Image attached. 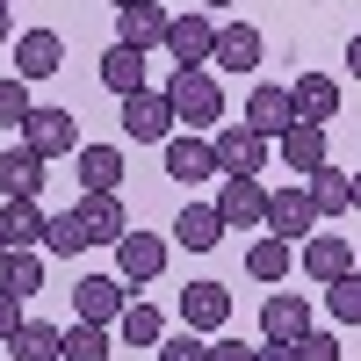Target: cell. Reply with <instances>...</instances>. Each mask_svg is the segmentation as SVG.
<instances>
[{
  "label": "cell",
  "instance_id": "obj_30",
  "mask_svg": "<svg viewBox=\"0 0 361 361\" xmlns=\"http://www.w3.org/2000/svg\"><path fill=\"white\" fill-rule=\"evenodd\" d=\"M0 289H8V296H37L44 289V253L37 246H15L8 267H0Z\"/></svg>",
  "mask_w": 361,
  "mask_h": 361
},
{
  "label": "cell",
  "instance_id": "obj_34",
  "mask_svg": "<svg viewBox=\"0 0 361 361\" xmlns=\"http://www.w3.org/2000/svg\"><path fill=\"white\" fill-rule=\"evenodd\" d=\"M29 109H37V102H29V80L15 73V80H0V130H22L29 123Z\"/></svg>",
  "mask_w": 361,
  "mask_h": 361
},
{
  "label": "cell",
  "instance_id": "obj_3",
  "mask_svg": "<svg viewBox=\"0 0 361 361\" xmlns=\"http://www.w3.org/2000/svg\"><path fill=\"white\" fill-rule=\"evenodd\" d=\"M109 253H116V275H123L130 289H145V282L166 275V238H159V231H123Z\"/></svg>",
  "mask_w": 361,
  "mask_h": 361
},
{
  "label": "cell",
  "instance_id": "obj_21",
  "mask_svg": "<svg viewBox=\"0 0 361 361\" xmlns=\"http://www.w3.org/2000/svg\"><path fill=\"white\" fill-rule=\"evenodd\" d=\"M173 246H188V253H209V246H224V217H217V202H188L173 217Z\"/></svg>",
  "mask_w": 361,
  "mask_h": 361
},
{
  "label": "cell",
  "instance_id": "obj_33",
  "mask_svg": "<svg viewBox=\"0 0 361 361\" xmlns=\"http://www.w3.org/2000/svg\"><path fill=\"white\" fill-rule=\"evenodd\" d=\"M325 304H333V318H340V325H361V267H347V275L325 289Z\"/></svg>",
  "mask_w": 361,
  "mask_h": 361
},
{
  "label": "cell",
  "instance_id": "obj_17",
  "mask_svg": "<svg viewBox=\"0 0 361 361\" xmlns=\"http://www.w3.org/2000/svg\"><path fill=\"white\" fill-rule=\"evenodd\" d=\"M238 123H246V130H260L267 145H275V137L296 123V102H289V87H253V94H246V116H238Z\"/></svg>",
  "mask_w": 361,
  "mask_h": 361
},
{
  "label": "cell",
  "instance_id": "obj_26",
  "mask_svg": "<svg viewBox=\"0 0 361 361\" xmlns=\"http://www.w3.org/2000/svg\"><path fill=\"white\" fill-rule=\"evenodd\" d=\"M15 361H66V325H44V318H22V333L8 340Z\"/></svg>",
  "mask_w": 361,
  "mask_h": 361
},
{
  "label": "cell",
  "instance_id": "obj_19",
  "mask_svg": "<svg viewBox=\"0 0 361 361\" xmlns=\"http://www.w3.org/2000/svg\"><path fill=\"white\" fill-rule=\"evenodd\" d=\"M275 152H282L289 173H304V180H311L325 159H333V152H325V123H289V130L275 137Z\"/></svg>",
  "mask_w": 361,
  "mask_h": 361
},
{
  "label": "cell",
  "instance_id": "obj_15",
  "mask_svg": "<svg viewBox=\"0 0 361 361\" xmlns=\"http://www.w3.org/2000/svg\"><path fill=\"white\" fill-rule=\"evenodd\" d=\"M123 289H130L123 275H87V282H73V311L94 318V325H116V318H123V304H130Z\"/></svg>",
  "mask_w": 361,
  "mask_h": 361
},
{
  "label": "cell",
  "instance_id": "obj_41",
  "mask_svg": "<svg viewBox=\"0 0 361 361\" xmlns=\"http://www.w3.org/2000/svg\"><path fill=\"white\" fill-rule=\"evenodd\" d=\"M347 73H354V80H361V37H354V44H347Z\"/></svg>",
  "mask_w": 361,
  "mask_h": 361
},
{
  "label": "cell",
  "instance_id": "obj_10",
  "mask_svg": "<svg viewBox=\"0 0 361 361\" xmlns=\"http://www.w3.org/2000/svg\"><path fill=\"white\" fill-rule=\"evenodd\" d=\"M347 267H354V238H347V231H311V238H304V282L333 289Z\"/></svg>",
  "mask_w": 361,
  "mask_h": 361
},
{
  "label": "cell",
  "instance_id": "obj_20",
  "mask_svg": "<svg viewBox=\"0 0 361 361\" xmlns=\"http://www.w3.org/2000/svg\"><path fill=\"white\" fill-rule=\"evenodd\" d=\"M304 333H311V304L296 289H275L260 304V340H304Z\"/></svg>",
  "mask_w": 361,
  "mask_h": 361
},
{
  "label": "cell",
  "instance_id": "obj_39",
  "mask_svg": "<svg viewBox=\"0 0 361 361\" xmlns=\"http://www.w3.org/2000/svg\"><path fill=\"white\" fill-rule=\"evenodd\" d=\"M253 361H296V340H260Z\"/></svg>",
  "mask_w": 361,
  "mask_h": 361
},
{
  "label": "cell",
  "instance_id": "obj_24",
  "mask_svg": "<svg viewBox=\"0 0 361 361\" xmlns=\"http://www.w3.org/2000/svg\"><path fill=\"white\" fill-rule=\"evenodd\" d=\"M304 188H311V202H318V217H347V209H354V173L333 166V159H325Z\"/></svg>",
  "mask_w": 361,
  "mask_h": 361
},
{
  "label": "cell",
  "instance_id": "obj_44",
  "mask_svg": "<svg viewBox=\"0 0 361 361\" xmlns=\"http://www.w3.org/2000/svg\"><path fill=\"white\" fill-rule=\"evenodd\" d=\"M354 209H361V173H354Z\"/></svg>",
  "mask_w": 361,
  "mask_h": 361
},
{
  "label": "cell",
  "instance_id": "obj_31",
  "mask_svg": "<svg viewBox=\"0 0 361 361\" xmlns=\"http://www.w3.org/2000/svg\"><path fill=\"white\" fill-rule=\"evenodd\" d=\"M116 354V340H109V325H94V318H80V325H66V361H109Z\"/></svg>",
  "mask_w": 361,
  "mask_h": 361
},
{
  "label": "cell",
  "instance_id": "obj_5",
  "mask_svg": "<svg viewBox=\"0 0 361 361\" xmlns=\"http://www.w3.org/2000/svg\"><path fill=\"white\" fill-rule=\"evenodd\" d=\"M267 231H282L289 246H304L318 231V202H311L304 180H296V188H267Z\"/></svg>",
  "mask_w": 361,
  "mask_h": 361
},
{
  "label": "cell",
  "instance_id": "obj_13",
  "mask_svg": "<svg viewBox=\"0 0 361 361\" xmlns=\"http://www.w3.org/2000/svg\"><path fill=\"white\" fill-rule=\"evenodd\" d=\"M58 66H66V37H58V29H22V37H15V73L29 87L51 80Z\"/></svg>",
  "mask_w": 361,
  "mask_h": 361
},
{
  "label": "cell",
  "instance_id": "obj_25",
  "mask_svg": "<svg viewBox=\"0 0 361 361\" xmlns=\"http://www.w3.org/2000/svg\"><path fill=\"white\" fill-rule=\"evenodd\" d=\"M289 267H296V246H289L282 231H260L253 246H246V275H253V282H282Z\"/></svg>",
  "mask_w": 361,
  "mask_h": 361
},
{
  "label": "cell",
  "instance_id": "obj_42",
  "mask_svg": "<svg viewBox=\"0 0 361 361\" xmlns=\"http://www.w3.org/2000/svg\"><path fill=\"white\" fill-rule=\"evenodd\" d=\"M202 8H209V15H224V8H238V0H202Z\"/></svg>",
  "mask_w": 361,
  "mask_h": 361
},
{
  "label": "cell",
  "instance_id": "obj_4",
  "mask_svg": "<svg viewBox=\"0 0 361 361\" xmlns=\"http://www.w3.org/2000/svg\"><path fill=\"white\" fill-rule=\"evenodd\" d=\"M22 145H29V152H44V159H66V152H80V116H73V109H29Z\"/></svg>",
  "mask_w": 361,
  "mask_h": 361
},
{
  "label": "cell",
  "instance_id": "obj_9",
  "mask_svg": "<svg viewBox=\"0 0 361 361\" xmlns=\"http://www.w3.org/2000/svg\"><path fill=\"white\" fill-rule=\"evenodd\" d=\"M209 51H217V22H209V8L173 15V29H166V58H173V66H209Z\"/></svg>",
  "mask_w": 361,
  "mask_h": 361
},
{
  "label": "cell",
  "instance_id": "obj_14",
  "mask_svg": "<svg viewBox=\"0 0 361 361\" xmlns=\"http://www.w3.org/2000/svg\"><path fill=\"white\" fill-rule=\"evenodd\" d=\"M73 209H80V231H87V246H116V238L130 231V209H123V195H116V188H109V195H80Z\"/></svg>",
  "mask_w": 361,
  "mask_h": 361
},
{
  "label": "cell",
  "instance_id": "obj_28",
  "mask_svg": "<svg viewBox=\"0 0 361 361\" xmlns=\"http://www.w3.org/2000/svg\"><path fill=\"white\" fill-rule=\"evenodd\" d=\"M0 195H44V152H29V145L0 152Z\"/></svg>",
  "mask_w": 361,
  "mask_h": 361
},
{
  "label": "cell",
  "instance_id": "obj_35",
  "mask_svg": "<svg viewBox=\"0 0 361 361\" xmlns=\"http://www.w3.org/2000/svg\"><path fill=\"white\" fill-rule=\"evenodd\" d=\"M159 361H209V340L202 333H188V325H180V333H166L159 347H152Z\"/></svg>",
  "mask_w": 361,
  "mask_h": 361
},
{
  "label": "cell",
  "instance_id": "obj_27",
  "mask_svg": "<svg viewBox=\"0 0 361 361\" xmlns=\"http://www.w3.org/2000/svg\"><path fill=\"white\" fill-rule=\"evenodd\" d=\"M44 209H37V195H8L0 202V231H8V246H44Z\"/></svg>",
  "mask_w": 361,
  "mask_h": 361
},
{
  "label": "cell",
  "instance_id": "obj_6",
  "mask_svg": "<svg viewBox=\"0 0 361 361\" xmlns=\"http://www.w3.org/2000/svg\"><path fill=\"white\" fill-rule=\"evenodd\" d=\"M209 173H224V166H217V145H209L202 130H173V137H166V180L195 188V180H209Z\"/></svg>",
  "mask_w": 361,
  "mask_h": 361
},
{
  "label": "cell",
  "instance_id": "obj_40",
  "mask_svg": "<svg viewBox=\"0 0 361 361\" xmlns=\"http://www.w3.org/2000/svg\"><path fill=\"white\" fill-rule=\"evenodd\" d=\"M15 37V8H8V0H0V44H8Z\"/></svg>",
  "mask_w": 361,
  "mask_h": 361
},
{
  "label": "cell",
  "instance_id": "obj_43",
  "mask_svg": "<svg viewBox=\"0 0 361 361\" xmlns=\"http://www.w3.org/2000/svg\"><path fill=\"white\" fill-rule=\"evenodd\" d=\"M8 253H15V246H8V231H0V267H8Z\"/></svg>",
  "mask_w": 361,
  "mask_h": 361
},
{
  "label": "cell",
  "instance_id": "obj_11",
  "mask_svg": "<svg viewBox=\"0 0 361 361\" xmlns=\"http://www.w3.org/2000/svg\"><path fill=\"white\" fill-rule=\"evenodd\" d=\"M166 29H173V15L159 8V0H130V8H116V44L166 51Z\"/></svg>",
  "mask_w": 361,
  "mask_h": 361
},
{
  "label": "cell",
  "instance_id": "obj_46",
  "mask_svg": "<svg viewBox=\"0 0 361 361\" xmlns=\"http://www.w3.org/2000/svg\"><path fill=\"white\" fill-rule=\"evenodd\" d=\"M8 8H15V0H8Z\"/></svg>",
  "mask_w": 361,
  "mask_h": 361
},
{
  "label": "cell",
  "instance_id": "obj_29",
  "mask_svg": "<svg viewBox=\"0 0 361 361\" xmlns=\"http://www.w3.org/2000/svg\"><path fill=\"white\" fill-rule=\"evenodd\" d=\"M116 340H123V347H159V340H166V318H159L152 304H137V296H130L123 318H116Z\"/></svg>",
  "mask_w": 361,
  "mask_h": 361
},
{
  "label": "cell",
  "instance_id": "obj_23",
  "mask_svg": "<svg viewBox=\"0 0 361 361\" xmlns=\"http://www.w3.org/2000/svg\"><path fill=\"white\" fill-rule=\"evenodd\" d=\"M145 66H152V51H137V44H109V58H102V87L123 102V94H137V87H145Z\"/></svg>",
  "mask_w": 361,
  "mask_h": 361
},
{
  "label": "cell",
  "instance_id": "obj_22",
  "mask_svg": "<svg viewBox=\"0 0 361 361\" xmlns=\"http://www.w3.org/2000/svg\"><path fill=\"white\" fill-rule=\"evenodd\" d=\"M73 166H80V188H87V195L123 188V152H116V145H80V152H73Z\"/></svg>",
  "mask_w": 361,
  "mask_h": 361
},
{
  "label": "cell",
  "instance_id": "obj_1",
  "mask_svg": "<svg viewBox=\"0 0 361 361\" xmlns=\"http://www.w3.org/2000/svg\"><path fill=\"white\" fill-rule=\"evenodd\" d=\"M166 102H173V123H188V130H217L224 123V87H217L209 66H173Z\"/></svg>",
  "mask_w": 361,
  "mask_h": 361
},
{
  "label": "cell",
  "instance_id": "obj_8",
  "mask_svg": "<svg viewBox=\"0 0 361 361\" xmlns=\"http://www.w3.org/2000/svg\"><path fill=\"white\" fill-rule=\"evenodd\" d=\"M180 325H188V333H224V325H231V289L224 282H188V289H180Z\"/></svg>",
  "mask_w": 361,
  "mask_h": 361
},
{
  "label": "cell",
  "instance_id": "obj_45",
  "mask_svg": "<svg viewBox=\"0 0 361 361\" xmlns=\"http://www.w3.org/2000/svg\"><path fill=\"white\" fill-rule=\"evenodd\" d=\"M109 8H130V0H109Z\"/></svg>",
  "mask_w": 361,
  "mask_h": 361
},
{
  "label": "cell",
  "instance_id": "obj_36",
  "mask_svg": "<svg viewBox=\"0 0 361 361\" xmlns=\"http://www.w3.org/2000/svg\"><path fill=\"white\" fill-rule=\"evenodd\" d=\"M296 361H340V340L333 333H304L296 340Z\"/></svg>",
  "mask_w": 361,
  "mask_h": 361
},
{
  "label": "cell",
  "instance_id": "obj_38",
  "mask_svg": "<svg viewBox=\"0 0 361 361\" xmlns=\"http://www.w3.org/2000/svg\"><path fill=\"white\" fill-rule=\"evenodd\" d=\"M209 361H253L246 340H209Z\"/></svg>",
  "mask_w": 361,
  "mask_h": 361
},
{
  "label": "cell",
  "instance_id": "obj_16",
  "mask_svg": "<svg viewBox=\"0 0 361 361\" xmlns=\"http://www.w3.org/2000/svg\"><path fill=\"white\" fill-rule=\"evenodd\" d=\"M209 145H217V166H224V173H260V166H267V137L246 130V123H217Z\"/></svg>",
  "mask_w": 361,
  "mask_h": 361
},
{
  "label": "cell",
  "instance_id": "obj_2",
  "mask_svg": "<svg viewBox=\"0 0 361 361\" xmlns=\"http://www.w3.org/2000/svg\"><path fill=\"white\" fill-rule=\"evenodd\" d=\"M217 217H224V231H260V224H267V188H260V173H224Z\"/></svg>",
  "mask_w": 361,
  "mask_h": 361
},
{
  "label": "cell",
  "instance_id": "obj_7",
  "mask_svg": "<svg viewBox=\"0 0 361 361\" xmlns=\"http://www.w3.org/2000/svg\"><path fill=\"white\" fill-rule=\"evenodd\" d=\"M123 130H130V145H166L173 137V102L152 94V87L123 94Z\"/></svg>",
  "mask_w": 361,
  "mask_h": 361
},
{
  "label": "cell",
  "instance_id": "obj_18",
  "mask_svg": "<svg viewBox=\"0 0 361 361\" xmlns=\"http://www.w3.org/2000/svg\"><path fill=\"white\" fill-rule=\"evenodd\" d=\"M289 102H296V123H333L340 116V80L333 73H296Z\"/></svg>",
  "mask_w": 361,
  "mask_h": 361
},
{
  "label": "cell",
  "instance_id": "obj_32",
  "mask_svg": "<svg viewBox=\"0 0 361 361\" xmlns=\"http://www.w3.org/2000/svg\"><path fill=\"white\" fill-rule=\"evenodd\" d=\"M44 253H58V260H73V253H87V231H80V209H58V217L44 224Z\"/></svg>",
  "mask_w": 361,
  "mask_h": 361
},
{
  "label": "cell",
  "instance_id": "obj_12",
  "mask_svg": "<svg viewBox=\"0 0 361 361\" xmlns=\"http://www.w3.org/2000/svg\"><path fill=\"white\" fill-rule=\"evenodd\" d=\"M260 58H267V37L253 22H217V51H209V66H224V73H260Z\"/></svg>",
  "mask_w": 361,
  "mask_h": 361
},
{
  "label": "cell",
  "instance_id": "obj_37",
  "mask_svg": "<svg viewBox=\"0 0 361 361\" xmlns=\"http://www.w3.org/2000/svg\"><path fill=\"white\" fill-rule=\"evenodd\" d=\"M15 333H22V296L0 289V340H15Z\"/></svg>",
  "mask_w": 361,
  "mask_h": 361
}]
</instances>
